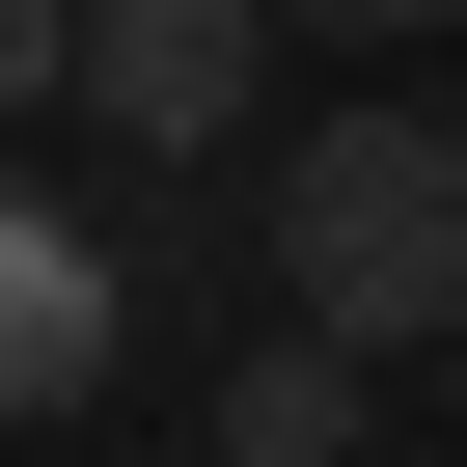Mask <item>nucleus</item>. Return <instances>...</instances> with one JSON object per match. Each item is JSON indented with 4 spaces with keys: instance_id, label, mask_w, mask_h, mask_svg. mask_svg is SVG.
<instances>
[{
    "instance_id": "nucleus-1",
    "label": "nucleus",
    "mask_w": 467,
    "mask_h": 467,
    "mask_svg": "<svg viewBox=\"0 0 467 467\" xmlns=\"http://www.w3.org/2000/svg\"><path fill=\"white\" fill-rule=\"evenodd\" d=\"M275 330L467 358V110H303L275 138Z\"/></svg>"
},
{
    "instance_id": "nucleus-2",
    "label": "nucleus",
    "mask_w": 467,
    "mask_h": 467,
    "mask_svg": "<svg viewBox=\"0 0 467 467\" xmlns=\"http://www.w3.org/2000/svg\"><path fill=\"white\" fill-rule=\"evenodd\" d=\"M248 56H275V0H83V110H110L138 165L248 138Z\"/></svg>"
},
{
    "instance_id": "nucleus-3",
    "label": "nucleus",
    "mask_w": 467,
    "mask_h": 467,
    "mask_svg": "<svg viewBox=\"0 0 467 467\" xmlns=\"http://www.w3.org/2000/svg\"><path fill=\"white\" fill-rule=\"evenodd\" d=\"M110 330H138L110 220H56L28 165H0V412H83V385H110Z\"/></svg>"
},
{
    "instance_id": "nucleus-4",
    "label": "nucleus",
    "mask_w": 467,
    "mask_h": 467,
    "mask_svg": "<svg viewBox=\"0 0 467 467\" xmlns=\"http://www.w3.org/2000/svg\"><path fill=\"white\" fill-rule=\"evenodd\" d=\"M358 412H385V358H330V330L220 358V467H358Z\"/></svg>"
},
{
    "instance_id": "nucleus-5",
    "label": "nucleus",
    "mask_w": 467,
    "mask_h": 467,
    "mask_svg": "<svg viewBox=\"0 0 467 467\" xmlns=\"http://www.w3.org/2000/svg\"><path fill=\"white\" fill-rule=\"evenodd\" d=\"M28 110H83V0H0V138Z\"/></svg>"
},
{
    "instance_id": "nucleus-6",
    "label": "nucleus",
    "mask_w": 467,
    "mask_h": 467,
    "mask_svg": "<svg viewBox=\"0 0 467 467\" xmlns=\"http://www.w3.org/2000/svg\"><path fill=\"white\" fill-rule=\"evenodd\" d=\"M275 28H440V0H275Z\"/></svg>"
},
{
    "instance_id": "nucleus-7",
    "label": "nucleus",
    "mask_w": 467,
    "mask_h": 467,
    "mask_svg": "<svg viewBox=\"0 0 467 467\" xmlns=\"http://www.w3.org/2000/svg\"><path fill=\"white\" fill-rule=\"evenodd\" d=\"M440 412H467V358H440Z\"/></svg>"
}]
</instances>
